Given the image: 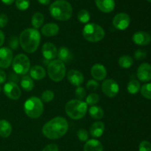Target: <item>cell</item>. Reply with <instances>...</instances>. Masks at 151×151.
Returning a JSON list of instances; mask_svg holds the SVG:
<instances>
[{
  "mask_svg": "<svg viewBox=\"0 0 151 151\" xmlns=\"http://www.w3.org/2000/svg\"><path fill=\"white\" fill-rule=\"evenodd\" d=\"M69 128L67 120L57 116L47 121L42 127V133L49 139H58L64 136Z\"/></svg>",
  "mask_w": 151,
  "mask_h": 151,
  "instance_id": "cell-1",
  "label": "cell"
},
{
  "mask_svg": "<svg viewBox=\"0 0 151 151\" xmlns=\"http://www.w3.org/2000/svg\"><path fill=\"white\" fill-rule=\"evenodd\" d=\"M41 41V35L35 28H27L24 30L19 36V43L25 52L32 53L38 49Z\"/></svg>",
  "mask_w": 151,
  "mask_h": 151,
  "instance_id": "cell-2",
  "label": "cell"
},
{
  "mask_svg": "<svg viewBox=\"0 0 151 151\" xmlns=\"http://www.w3.org/2000/svg\"><path fill=\"white\" fill-rule=\"evenodd\" d=\"M50 13L56 20L67 21L72 16V7L66 0H56L50 5Z\"/></svg>",
  "mask_w": 151,
  "mask_h": 151,
  "instance_id": "cell-3",
  "label": "cell"
},
{
  "mask_svg": "<svg viewBox=\"0 0 151 151\" xmlns=\"http://www.w3.org/2000/svg\"><path fill=\"white\" fill-rule=\"evenodd\" d=\"M87 104L79 99L69 101L65 106V111L69 118L75 120L83 118L87 113Z\"/></svg>",
  "mask_w": 151,
  "mask_h": 151,
  "instance_id": "cell-4",
  "label": "cell"
},
{
  "mask_svg": "<svg viewBox=\"0 0 151 151\" xmlns=\"http://www.w3.org/2000/svg\"><path fill=\"white\" fill-rule=\"evenodd\" d=\"M24 110L29 118H38L42 115L44 111L42 101L35 96L29 98L24 105Z\"/></svg>",
  "mask_w": 151,
  "mask_h": 151,
  "instance_id": "cell-5",
  "label": "cell"
},
{
  "mask_svg": "<svg viewBox=\"0 0 151 151\" xmlns=\"http://www.w3.org/2000/svg\"><path fill=\"white\" fill-rule=\"evenodd\" d=\"M83 36L90 42H98L105 36V30L100 25L96 23H88L83 30Z\"/></svg>",
  "mask_w": 151,
  "mask_h": 151,
  "instance_id": "cell-6",
  "label": "cell"
},
{
  "mask_svg": "<svg viewBox=\"0 0 151 151\" xmlns=\"http://www.w3.org/2000/svg\"><path fill=\"white\" fill-rule=\"evenodd\" d=\"M47 73L52 81H60L66 75V66L60 60L55 59L48 65Z\"/></svg>",
  "mask_w": 151,
  "mask_h": 151,
  "instance_id": "cell-7",
  "label": "cell"
},
{
  "mask_svg": "<svg viewBox=\"0 0 151 151\" xmlns=\"http://www.w3.org/2000/svg\"><path fill=\"white\" fill-rule=\"evenodd\" d=\"M13 69L15 73L19 75H25L30 68V62L27 56L23 53L18 54L15 56L12 62Z\"/></svg>",
  "mask_w": 151,
  "mask_h": 151,
  "instance_id": "cell-8",
  "label": "cell"
},
{
  "mask_svg": "<svg viewBox=\"0 0 151 151\" xmlns=\"http://www.w3.org/2000/svg\"><path fill=\"white\" fill-rule=\"evenodd\" d=\"M102 90L108 97H115L118 94L119 87L118 83L112 78L105 80L102 84Z\"/></svg>",
  "mask_w": 151,
  "mask_h": 151,
  "instance_id": "cell-9",
  "label": "cell"
},
{
  "mask_svg": "<svg viewBox=\"0 0 151 151\" xmlns=\"http://www.w3.org/2000/svg\"><path fill=\"white\" fill-rule=\"evenodd\" d=\"M3 90H4V94L12 100H18L21 97V94H22L20 87L18 86L16 83L13 81H9L6 83L4 86Z\"/></svg>",
  "mask_w": 151,
  "mask_h": 151,
  "instance_id": "cell-10",
  "label": "cell"
},
{
  "mask_svg": "<svg viewBox=\"0 0 151 151\" xmlns=\"http://www.w3.org/2000/svg\"><path fill=\"white\" fill-rule=\"evenodd\" d=\"M131 23V18L129 15L125 13H119L116 14L113 19V25L116 29L124 30L127 29Z\"/></svg>",
  "mask_w": 151,
  "mask_h": 151,
  "instance_id": "cell-11",
  "label": "cell"
},
{
  "mask_svg": "<svg viewBox=\"0 0 151 151\" xmlns=\"http://www.w3.org/2000/svg\"><path fill=\"white\" fill-rule=\"evenodd\" d=\"M13 52L9 47H4L0 48V68H7L13 62Z\"/></svg>",
  "mask_w": 151,
  "mask_h": 151,
  "instance_id": "cell-12",
  "label": "cell"
},
{
  "mask_svg": "<svg viewBox=\"0 0 151 151\" xmlns=\"http://www.w3.org/2000/svg\"><path fill=\"white\" fill-rule=\"evenodd\" d=\"M137 77L139 80L143 82H147L151 80V65L145 62L141 64L137 70Z\"/></svg>",
  "mask_w": 151,
  "mask_h": 151,
  "instance_id": "cell-13",
  "label": "cell"
},
{
  "mask_svg": "<svg viewBox=\"0 0 151 151\" xmlns=\"http://www.w3.org/2000/svg\"><path fill=\"white\" fill-rule=\"evenodd\" d=\"M43 56L47 60H52L56 58L58 55V50L56 46L51 42H46L41 49Z\"/></svg>",
  "mask_w": 151,
  "mask_h": 151,
  "instance_id": "cell-14",
  "label": "cell"
},
{
  "mask_svg": "<svg viewBox=\"0 0 151 151\" xmlns=\"http://www.w3.org/2000/svg\"><path fill=\"white\" fill-rule=\"evenodd\" d=\"M133 41L140 46L147 45L151 41V36L145 31H138L133 35Z\"/></svg>",
  "mask_w": 151,
  "mask_h": 151,
  "instance_id": "cell-15",
  "label": "cell"
},
{
  "mask_svg": "<svg viewBox=\"0 0 151 151\" xmlns=\"http://www.w3.org/2000/svg\"><path fill=\"white\" fill-rule=\"evenodd\" d=\"M91 74L95 80L102 81L105 79L107 76V71L104 65L101 64H95L91 67Z\"/></svg>",
  "mask_w": 151,
  "mask_h": 151,
  "instance_id": "cell-16",
  "label": "cell"
},
{
  "mask_svg": "<svg viewBox=\"0 0 151 151\" xmlns=\"http://www.w3.org/2000/svg\"><path fill=\"white\" fill-rule=\"evenodd\" d=\"M67 78L69 82L74 86H81L84 81V76L83 73L77 70H71L67 73Z\"/></svg>",
  "mask_w": 151,
  "mask_h": 151,
  "instance_id": "cell-17",
  "label": "cell"
},
{
  "mask_svg": "<svg viewBox=\"0 0 151 151\" xmlns=\"http://www.w3.org/2000/svg\"><path fill=\"white\" fill-rule=\"evenodd\" d=\"M96 5L103 13H111L115 7L114 0H95Z\"/></svg>",
  "mask_w": 151,
  "mask_h": 151,
  "instance_id": "cell-18",
  "label": "cell"
},
{
  "mask_svg": "<svg viewBox=\"0 0 151 151\" xmlns=\"http://www.w3.org/2000/svg\"><path fill=\"white\" fill-rule=\"evenodd\" d=\"M58 32L59 26L55 23H47L41 28V33L45 36H55L58 33Z\"/></svg>",
  "mask_w": 151,
  "mask_h": 151,
  "instance_id": "cell-19",
  "label": "cell"
},
{
  "mask_svg": "<svg viewBox=\"0 0 151 151\" xmlns=\"http://www.w3.org/2000/svg\"><path fill=\"white\" fill-rule=\"evenodd\" d=\"M105 131V124L102 121H96L91 124L90 127V134L92 137L99 138Z\"/></svg>",
  "mask_w": 151,
  "mask_h": 151,
  "instance_id": "cell-20",
  "label": "cell"
},
{
  "mask_svg": "<svg viewBox=\"0 0 151 151\" xmlns=\"http://www.w3.org/2000/svg\"><path fill=\"white\" fill-rule=\"evenodd\" d=\"M83 151H103V146L100 141L90 139L84 144Z\"/></svg>",
  "mask_w": 151,
  "mask_h": 151,
  "instance_id": "cell-21",
  "label": "cell"
},
{
  "mask_svg": "<svg viewBox=\"0 0 151 151\" xmlns=\"http://www.w3.org/2000/svg\"><path fill=\"white\" fill-rule=\"evenodd\" d=\"M29 76L35 80H41L46 76V70L40 65H35L29 70Z\"/></svg>",
  "mask_w": 151,
  "mask_h": 151,
  "instance_id": "cell-22",
  "label": "cell"
},
{
  "mask_svg": "<svg viewBox=\"0 0 151 151\" xmlns=\"http://www.w3.org/2000/svg\"><path fill=\"white\" fill-rule=\"evenodd\" d=\"M58 56L59 60L63 62V63H69V62H71L72 59H73L72 53L66 47H61L59 48L58 51Z\"/></svg>",
  "mask_w": 151,
  "mask_h": 151,
  "instance_id": "cell-23",
  "label": "cell"
},
{
  "mask_svg": "<svg viewBox=\"0 0 151 151\" xmlns=\"http://www.w3.org/2000/svg\"><path fill=\"white\" fill-rule=\"evenodd\" d=\"M12 133V126L7 120H0V136L7 138Z\"/></svg>",
  "mask_w": 151,
  "mask_h": 151,
  "instance_id": "cell-24",
  "label": "cell"
},
{
  "mask_svg": "<svg viewBox=\"0 0 151 151\" xmlns=\"http://www.w3.org/2000/svg\"><path fill=\"white\" fill-rule=\"evenodd\" d=\"M90 115L94 119H101L104 116V111L100 107L92 105L88 110Z\"/></svg>",
  "mask_w": 151,
  "mask_h": 151,
  "instance_id": "cell-25",
  "label": "cell"
},
{
  "mask_svg": "<svg viewBox=\"0 0 151 151\" xmlns=\"http://www.w3.org/2000/svg\"><path fill=\"white\" fill-rule=\"evenodd\" d=\"M21 86L25 91H31L34 87L33 80L29 76H24L21 80Z\"/></svg>",
  "mask_w": 151,
  "mask_h": 151,
  "instance_id": "cell-26",
  "label": "cell"
},
{
  "mask_svg": "<svg viewBox=\"0 0 151 151\" xmlns=\"http://www.w3.org/2000/svg\"><path fill=\"white\" fill-rule=\"evenodd\" d=\"M44 21V15L41 13L39 12H37L35 14L32 16V20H31V23H32V27H33L35 29H38L40 27H41V25H43Z\"/></svg>",
  "mask_w": 151,
  "mask_h": 151,
  "instance_id": "cell-27",
  "label": "cell"
},
{
  "mask_svg": "<svg viewBox=\"0 0 151 151\" xmlns=\"http://www.w3.org/2000/svg\"><path fill=\"white\" fill-rule=\"evenodd\" d=\"M118 64L121 68H129L134 64V59L132 57L128 55H124L119 57L118 59Z\"/></svg>",
  "mask_w": 151,
  "mask_h": 151,
  "instance_id": "cell-28",
  "label": "cell"
},
{
  "mask_svg": "<svg viewBox=\"0 0 151 151\" xmlns=\"http://www.w3.org/2000/svg\"><path fill=\"white\" fill-rule=\"evenodd\" d=\"M141 86H140L139 81L136 79H133L128 82L127 86V90L128 93L132 95H135L140 90Z\"/></svg>",
  "mask_w": 151,
  "mask_h": 151,
  "instance_id": "cell-29",
  "label": "cell"
},
{
  "mask_svg": "<svg viewBox=\"0 0 151 151\" xmlns=\"http://www.w3.org/2000/svg\"><path fill=\"white\" fill-rule=\"evenodd\" d=\"M78 19L80 22L83 24H86L90 20L89 12L85 9H82L78 13Z\"/></svg>",
  "mask_w": 151,
  "mask_h": 151,
  "instance_id": "cell-30",
  "label": "cell"
},
{
  "mask_svg": "<svg viewBox=\"0 0 151 151\" xmlns=\"http://www.w3.org/2000/svg\"><path fill=\"white\" fill-rule=\"evenodd\" d=\"M141 94L147 99H151V83H147L140 88Z\"/></svg>",
  "mask_w": 151,
  "mask_h": 151,
  "instance_id": "cell-31",
  "label": "cell"
},
{
  "mask_svg": "<svg viewBox=\"0 0 151 151\" xmlns=\"http://www.w3.org/2000/svg\"><path fill=\"white\" fill-rule=\"evenodd\" d=\"M100 100L99 95L97 93H90L86 99V103L88 105H95Z\"/></svg>",
  "mask_w": 151,
  "mask_h": 151,
  "instance_id": "cell-32",
  "label": "cell"
},
{
  "mask_svg": "<svg viewBox=\"0 0 151 151\" xmlns=\"http://www.w3.org/2000/svg\"><path fill=\"white\" fill-rule=\"evenodd\" d=\"M55 97V94L53 91L50 90H45L41 94V101L44 102H50L53 100Z\"/></svg>",
  "mask_w": 151,
  "mask_h": 151,
  "instance_id": "cell-33",
  "label": "cell"
},
{
  "mask_svg": "<svg viewBox=\"0 0 151 151\" xmlns=\"http://www.w3.org/2000/svg\"><path fill=\"white\" fill-rule=\"evenodd\" d=\"M16 6L20 10H27L29 6V0H16Z\"/></svg>",
  "mask_w": 151,
  "mask_h": 151,
  "instance_id": "cell-34",
  "label": "cell"
},
{
  "mask_svg": "<svg viewBox=\"0 0 151 151\" xmlns=\"http://www.w3.org/2000/svg\"><path fill=\"white\" fill-rule=\"evenodd\" d=\"M75 96L78 98L79 100H82L85 99L86 97V90L84 87H81V86H78L77 88L75 89Z\"/></svg>",
  "mask_w": 151,
  "mask_h": 151,
  "instance_id": "cell-35",
  "label": "cell"
},
{
  "mask_svg": "<svg viewBox=\"0 0 151 151\" xmlns=\"http://www.w3.org/2000/svg\"><path fill=\"white\" fill-rule=\"evenodd\" d=\"M78 139L81 142H86L88 139V133L85 129H80L77 133Z\"/></svg>",
  "mask_w": 151,
  "mask_h": 151,
  "instance_id": "cell-36",
  "label": "cell"
},
{
  "mask_svg": "<svg viewBox=\"0 0 151 151\" xmlns=\"http://www.w3.org/2000/svg\"><path fill=\"white\" fill-rule=\"evenodd\" d=\"M99 87V83L97 80L95 79H90L88 80V82L86 83V87L88 90H92V91H95L97 90Z\"/></svg>",
  "mask_w": 151,
  "mask_h": 151,
  "instance_id": "cell-37",
  "label": "cell"
},
{
  "mask_svg": "<svg viewBox=\"0 0 151 151\" xmlns=\"http://www.w3.org/2000/svg\"><path fill=\"white\" fill-rule=\"evenodd\" d=\"M147 56V52L142 49H138L134 53V58L137 60H142Z\"/></svg>",
  "mask_w": 151,
  "mask_h": 151,
  "instance_id": "cell-38",
  "label": "cell"
},
{
  "mask_svg": "<svg viewBox=\"0 0 151 151\" xmlns=\"http://www.w3.org/2000/svg\"><path fill=\"white\" fill-rule=\"evenodd\" d=\"M19 39L17 36H12L9 40V46L13 50H16L19 47Z\"/></svg>",
  "mask_w": 151,
  "mask_h": 151,
  "instance_id": "cell-39",
  "label": "cell"
},
{
  "mask_svg": "<svg viewBox=\"0 0 151 151\" xmlns=\"http://www.w3.org/2000/svg\"><path fill=\"white\" fill-rule=\"evenodd\" d=\"M139 151H151V143L147 141H142L139 146Z\"/></svg>",
  "mask_w": 151,
  "mask_h": 151,
  "instance_id": "cell-40",
  "label": "cell"
},
{
  "mask_svg": "<svg viewBox=\"0 0 151 151\" xmlns=\"http://www.w3.org/2000/svg\"><path fill=\"white\" fill-rule=\"evenodd\" d=\"M8 22V18H7V15L1 13L0 14V28H3L7 25Z\"/></svg>",
  "mask_w": 151,
  "mask_h": 151,
  "instance_id": "cell-41",
  "label": "cell"
},
{
  "mask_svg": "<svg viewBox=\"0 0 151 151\" xmlns=\"http://www.w3.org/2000/svg\"><path fill=\"white\" fill-rule=\"evenodd\" d=\"M41 151H58V147L55 144H50L44 147Z\"/></svg>",
  "mask_w": 151,
  "mask_h": 151,
  "instance_id": "cell-42",
  "label": "cell"
},
{
  "mask_svg": "<svg viewBox=\"0 0 151 151\" xmlns=\"http://www.w3.org/2000/svg\"><path fill=\"white\" fill-rule=\"evenodd\" d=\"M6 81V73L3 70L0 69V84H2Z\"/></svg>",
  "mask_w": 151,
  "mask_h": 151,
  "instance_id": "cell-43",
  "label": "cell"
},
{
  "mask_svg": "<svg viewBox=\"0 0 151 151\" xmlns=\"http://www.w3.org/2000/svg\"><path fill=\"white\" fill-rule=\"evenodd\" d=\"M4 42V34L2 31L0 30V47L3 45Z\"/></svg>",
  "mask_w": 151,
  "mask_h": 151,
  "instance_id": "cell-44",
  "label": "cell"
},
{
  "mask_svg": "<svg viewBox=\"0 0 151 151\" xmlns=\"http://www.w3.org/2000/svg\"><path fill=\"white\" fill-rule=\"evenodd\" d=\"M38 1L43 5H47L50 3V0H38Z\"/></svg>",
  "mask_w": 151,
  "mask_h": 151,
  "instance_id": "cell-45",
  "label": "cell"
},
{
  "mask_svg": "<svg viewBox=\"0 0 151 151\" xmlns=\"http://www.w3.org/2000/svg\"><path fill=\"white\" fill-rule=\"evenodd\" d=\"M4 4H7V5H10V4H13L15 1V0H1Z\"/></svg>",
  "mask_w": 151,
  "mask_h": 151,
  "instance_id": "cell-46",
  "label": "cell"
},
{
  "mask_svg": "<svg viewBox=\"0 0 151 151\" xmlns=\"http://www.w3.org/2000/svg\"><path fill=\"white\" fill-rule=\"evenodd\" d=\"M147 1H149V2H151V0H147Z\"/></svg>",
  "mask_w": 151,
  "mask_h": 151,
  "instance_id": "cell-47",
  "label": "cell"
},
{
  "mask_svg": "<svg viewBox=\"0 0 151 151\" xmlns=\"http://www.w3.org/2000/svg\"><path fill=\"white\" fill-rule=\"evenodd\" d=\"M1 91V87H0V92Z\"/></svg>",
  "mask_w": 151,
  "mask_h": 151,
  "instance_id": "cell-48",
  "label": "cell"
}]
</instances>
